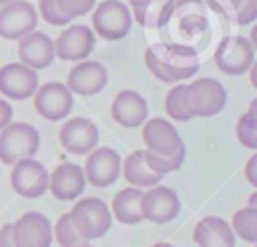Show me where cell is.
<instances>
[{"instance_id":"obj_17","label":"cell","mask_w":257,"mask_h":247,"mask_svg":"<svg viewBox=\"0 0 257 247\" xmlns=\"http://www.w3.org/2000/svg\"><path fill=\"white\" fill-rule=\"evenodd\" d=\"M106 82H108V72L104 64L96 60H80L70 68L66 86L70 92H76L80 96H92L98 94L106 86Z\"/></svg>"},{"instance_id":"obj_1","label":"cell","mask_w":257,"mask_h":247,"mask_svg":"<svg viewBox=\"0 0 257 247\" xmlns=\"http://www.w3.org/2000/svg\"><path fill=\"white\" fill-rule=\"evenodd\" d=\"M145 64L157 80L181 84L199 72V54L183 44H151L145 50Z\"/></svg>"},{"instance_id":"obj_26","label":"cell","mask_w":257,"mask_h":247,"mask_svg":"<svg viewBox=\"0 0 257 247\" xmlns=\"http://www.w3.org/2000/svg\"><path fill=\"white\" fill-rule=\"evenodd\" d=\"M143 155H145V161H147V165L155 171V173H159V175H167V173H173V171H177V169H181V165H183V161H185V149H181V151H177V153H173V155H155V153H149V151H143Z\"/></svg>"},{"instance_id":"obj_25","label":"cell","mask_w":257,"mask_h":247,"mask_svg":"<svg viewBox=\"0 0 257 247\" xmlns=\"http://www.w3.org/2000/svg\"><path fill=\"white\" fill-rule=\"evenodd\" d=\"M233 233L247 243H257V207H243L229 223Z\"/></svg>"},{"instance_id":"obj_20","label":"cell","mask_w":257,"mask_h":247,"mask_svg":"<svg viewBox=\"0 0 257 247\" xmlns=\"http://www.w3.org/2000/svg\"><path fill=\"white\" fill-rule=\"evenodd\" d=\"M110 116L124 129H137L149 118V104L137 90H120L110 104Z\"/></svg>"},{"instance_id":"obj_27","label":"cell","mask_w":257,"mask_h":247,"mask_svg":"<svg viewBox=\"0 0 257 247\" xmlns=\"http://www.w3.org/2000/svg\"><path fill=\"white\" fill-rule=\"evenodd\" d=\"M165 110H167V114L173 120H179V122H185V120H191L193 118L189 114V110H187V104H185V84H175L167 92Z\"/></svg>"},{"instance_id":"obj_22","label":"cell","mask_w":257,"mask_h":247,"mask_svg":"<svg viewBox=\"0 0 257 247\" xmlns=\"http://www.w3.org/2000/svg\"><path fill=\"white\" fill-rule=\"evenodd\" d=\"M120 171H122V177L126 179V183L131 187H137V189H151L155 185H161V179L163 175L155 173L147 161H145V155L143 151H135L131 153L122 163H120Z\"/></svg>"},{"instance_id":"obj_9","label":"cell","mask_w":257,"mask_h":247,"mask_svg":"<svg viewBox=\"0 0 257 247\" xmlns=\"http://www.w3.org/2000/svg\"><path fill=\"white\" fill-rule=\"evenodd\" d=\"M82 171L92 187H110L120 175V155L110 147H96L86 155Z\"/></svg>"},{"instance_id":"obj_33","label":"cell","mask_w":257,"mask_h":247,"mask_svg":"<svg viewBox=\"0 0 257 247\" xmlns=\"http://www.w3.org/2000/svg\"><path fill=\"white\" fill-rule=\"evenodd\" d=\"M207 4H209L211 8H215L217 12H221V14L235 18V12H237L241 0H207Z\"/></svg>"},{"instance_id":"obj_35","label":"cell","mask_w":257,"mask_h":247,"mask_svg":"<svg viewBox=\"0 0 257 247\" xmlns=\"http://www.w3.org/2000/svg\"><path fill=\"white\" fill-rule=\"evenodd\" d=\"M10 122H12V106L8 100L0 98V131Z\"/></svg>"},{"instance_id":"obj_4","label":"cell","mask_w":257,"mask_h":247,"mask_svg":"<svg viewBox=\"0 0 257 247\" xmlns=\"http://www.w3.org/2000/svg\"><path fill=\"white\" fill-rule=\"evenodd\" d=\"M92 28L102 40H122L133 28L131 8L120 0H102L92 8Z\"/></svg>"},{"instance_id":"obj_30","label":"cell","mask_w":257,"mask_h":247,"mask_svg":"<svg viewBox=\"0 0 257 247\" xmlns=\"http://www.w3.org/2000/svg\"><path fill=\"white\" fill-rule=\"evenodd\" d=\"M56 4L60 8V12L72 20V18L88 14L94 8L96 0H56Z\"/></svg>"},{"instance_id":"obj_19","label":"cell","mask_w":257,"mask_h":247,"mask_svg":"<svg viewBox=\"0 0 257 247\" xmlns=\"http://www.w3.org/2000/svg\"><path fill=\"white\" fill-rule=\"evenodd\" d=\"M18 58L22 64H26L32 70L48 68L56 58L54 40L40 30H32L30 34L18 40Z\"/></svg>"},{"instance_id":"obj_37","label":"cell","mask_w":257,"mask_h":247,"mask_svg":"<svg viewBox=\"0 0 257 247\" xmlns=\"http://www.w3.org/2000/svg\"><path fill=\"white\" fill-rule=\"evenodd\" d=\"M151 247H173V245L167 243V241H159V243H155V245H151Z\"/></svg>"},{"instance_id":"obj_3","label":"cell","mask_w":257,"mask_h":247,"mask_svg":"<svg viewBox=\"0 0 257 247\" xmlns=\"http://www.w3.org/2000/svg\"><path fill=\"white\" fill-rule=\"evenodd\" d=\"M68 215L72 225L76 227V231L86 243L102 237L112 225V215L108 205L96 197H86L76 201L74 207L68 211Z\"/></svg>"},{"instance_id":"obj_29","label":"cell","mask_w":257,"mask_h":247,"mask_svg":"<svg viewBox=\"0 0 257 247\" xmlns=\"http://www.w3.org/2000/svg\"><path fill=\"white\" fill-rule=\"evenodd\" d=\"M38 12H40V16H42L48 24H52V26H66V24L70 22V18L60 12L56 0H40V2H38Z\"/></svg>"},{"instance_id":"obj_23","label":"cell","mask_w":257,"mask_h":247,"mask_svg":"<svg viewBox=\"0 0 257 247\" xmlns=\"http://www.w3.org/2000/svg\"><path fill=\"white\" fill-rule=\"evenodd\" d=\"M141 199H143V189H137V187L120 189L112 199L110 215H114V219L122 225H139L143 221Z\"/></svg>"},{"instance_id":"obj_21","label":"cell","mask_w":257,"mask_h":247,"mask_svg":"<svg viewBox=\"0 0 257 247\" xmlns=\"http://www.w3.org/2000/svg\"><path fill=\"white\" fill-rule=\"evenodd\" d=\"M193 241L199 247H235V233L221 217H203L193 229Z\"/></svg>"},{"instance_id":"obj_18","label":"cell","mask_w":257,"mask_h":247,"mask_svg":"<svg viewBox=\"0 0 257 247\" xmlns=\"http://www.w3.org/2000/svg\"><path fill=\"white\" fill-rule=\"evenodd\" d=\"M86 187V177L80 165L60 163L48 175V191L60 201H76Z\"/></svg>"},{"instance_id":"obj_34","label":"cell","mask_w":257,"mask_h":247,"mask_svg":"<svg viewBox=\"0 0 257 247\" xmlns=\"http://www.w3.org/2000/svg\"><path fill=\"white\" fill-rule=\"evenodd\" d=\"M245 177L251 187H257V155H253L245 165Z\"/></svg>"},{"instance_id":"obj_10","label":"cell","mask_w":257,"mask_h":247,"mask_svg":"<svg viewBox=\"0 0 257 247\" xmlns=\"http://www.w3.org/2000/svg\"><path fill=\"white\" fill-rule=\"evenodd\" d=\"M38 24V12L26 0L0 6V36L6 40H20Z\"/></svg>"},{"instance_id":"obj_2","label":"cell","mask_w":257,"mask_h":247,"mask_svg":"<svg viewBox=\"0 0 257 247\" xmlns=\"http://www.w3.org/2000/svg\"><path fill=\"white\" fill-rule=\"evenodd\" d=\"M185 104L193 118L215 116L227 104V90L217 78L201 76L185 84Z\"/></svg>"},{"instance_id":"obj_8","label":"cell","mask_w":257,"mask_h":247,"mask_svg":"<svg viewBox=\"0 0 257 247\" xmlns=\"http://www.w3.org/2000/svg\"><path fill=\"white\" fill-rule=\"evenodd\" d=\"M179 211H181V199L171 187L155 185V187L143 191V199H141L143 221L165 225V223H171L173 219H177Z\"/></svg>"},{"instance_id":"obj_6","label":"cell","mask_w":257,"mask_h":247,"mask_svg":"<svg viewBox=\"0 0 257 247\" xmlns=\"http://www.w3.org/2000/svg\"><path fill=\"white\" fill-rule=\"evenodd\" d=\"M213 60L229 76H241L255 64V44L247 36H227L219 42Z\"/></svg>"},{"instance_id":"obj_13","label":"cell","mask_w":257,"mask_h":247,"mask_svg":"<svg viewBox=\"0 0 257 247\" xmlns=\"http://www.w3.org/2000/svg\"><path fill=\"white\" fill-rule=\"evenodd\" d=\"M141 135H143L145 151L155 153V155H173V153L185 149V143H183L181 135L177 133L175 125L161 116L145 120Z\"/></svg>"},{"instance_id":"obj_28","label":"cell","mask_w":257,"mask_h":247,"mask_svg":"<svg viewBox=\"0 0 257 247\" xmlns=\"http://www.w3.org/2000/svg\"><path fill=\"white\" fill-rule=\"evenodd\" d=\"M52 239H56L60 247H76V245L86 243V241L80 237V233L76 231V227L72 225L68 213H64V215L58 217V221H56V225H54Z\"/></svg>"},{"instance_id":"obj_36","label":"cell","mask_w":257,"mask_h":247,"mask_svg":"<svg viewBox=\"0 0 257 247\" xmlns=\"http://www.w3.org/2000/svg\"><path fill=\"white\" fill-rule=\"evenodd\" d=\"M0 247H16L12 239V223L0 227Z\"/></svg>"},{"instance_id":"obj_12","label":"cell","mask_w":257,"mask_h":247,"mask_svg":"<svg viewBox=\"0 0 257 247\" xmlns=\"http://www.w3.org/2000/svg\"><path fill=\"white\" fill-rule=\"evenodd\" d=\"M34 108L46 120H62L72 108V92L62 82H46L34 92Z\"/></svg>"},{"instance_id":"obj_7","label":"cell","mask_w":257,"mask_h":247,"mask_svg":"<svg viewBox=\"0 0 257 247\" xmlns=\"http://www.w3.org/2000/svg\"><path fill=\"white\" fill-rule=\"evenodd\" d=\"M10 183L16 195L24 199H38L48 191V171L34 157L20 159L12 165Z\"/></svg>"},{"instance_id":"obj_39","label":"cell","mask_w":257,"mask_h":247,"mask_svg":"<svg viewBox=\"0 0 257 247\" xmlns=\"http://www.w3.org/2000/svg\"><path fill=\"white\" fill-rule=\"evenodd\" d=\"M76 247H92V245H88V243H82V245H76Z\"/></svg>"},{"instance_id":"obj_38","label":"cell","mask_w":257,"mask_h":247,"mask_svg":"<svg viewBox=\"0 0 257 247\" xmlns=\"http://www.w3.org/2000/svg\"><path fill=\"white\" fill-rule=\"evenodd\" d=\"M12 2H16V0H0V6H6V4H12Z\"/></svg>"},{"instance_id":"obj_14","label":"cell","mask_w":257,"mask_h":247,"mask_svg":"<svg viewBox=\"0 0 257 247\" xmlns=\"http://www.w3.org/2000/svg\"><path fill=\"white\" fill-rule=\"evenodd\" d=\"M12 239L16 247H50L52 227L48 217L38 211L24 213L16 223H12Z\"/></svg>"},{"instance_id":"obj_5","label":"cell","mask_w":257,"mask_h":247,"mask_svg":"<svg viewBox=\"0 0 257 247\" xmlns=\"http://www.w3.org/2000/svg\"><path fill=\"white\" fill-rule=\"evenodd\" d=\"M40 147V133L28 122H10L0 131V163L14 165L30 159Z\"/></svg>"},{"instance_id":"obj_11","label":"cell","mask_w":257,"mask_h":247,"mask_svg":"<svg viewBox=\"0 0 257 247\" xmlns=\"http://www.w3.org/2000/svg\"><path fill=\"white\" fill-rule=\"evenodd\" d=\"M94 48V32L84 24H70L54 40V56L60 60L80 62L90 56Z\"/></svg>"},{"instance_id":"obj_24","label":"cell","mask_w":257,"mask_h":247,"mask_svg":"<svg viewBox=\"0 0 257 247\" xmlns=\"http://www.w3.org/2000/svg\"><path fill=\"white\" fill-rule=\"evenodd\" d=\"M235 135L245 149H251V151L257 149V98H253L249 104V110L237 118Z\"/></svg>"},{"instance_id":"obj_31","label":"cell","mask_w":257,"mask_h":247,"mask_svg":"<svg viewBox=\"0 0 257 247\" xmlns=\"http://www.w3.org/2000/svg\"><path fill=\"white\" fill-rule=\"evenodd\" d=\"M257 18V0H241L237 12H235V20L241 26H247L251 22H255Z\"/></svg>"},{"instance_id":"obj_15","label":"cell","mask_w":257,"mask_h":247,"mask_svg":"<svg viewBox=\"0 0 257 247\" xmlns=\"http://www.w3.org/2000/svg\"><path fill=\"white\" fill-rule=\"evenodd\" d=\"M58 139L64 151L72 155H88L98 145V127L90 118L74 116L60 127Z\"/></svg>"},{"instance_id":"obj_16","label":"cell","mask_w":257,"mask_h":247,"mask_svg":"<svg viewBox=\"0 0 257 247\" xmlns=\"http://www.w3.org/2000/svg\"><path fill=\"white\" fill-rule=\"evenodd\" d=\"M38 88L36 70L22 62H8L0 68V92L12 100H26Z\"/></svg>"},{"instance_id":"obj_32","label":"cell","mask_w":257,"mask_h":247,"mask_svg":"<svg viewBox=\"0 0 257 247\" xmlns=\"http://www.w3.org/2000/svg\"><path fill=\"white\" fill-rule=\"evenodd\" d=\"M131 4V14L133 18H137L139 24H149V8L153 4V0H128Z\"/></svg>"}]
</instances>
